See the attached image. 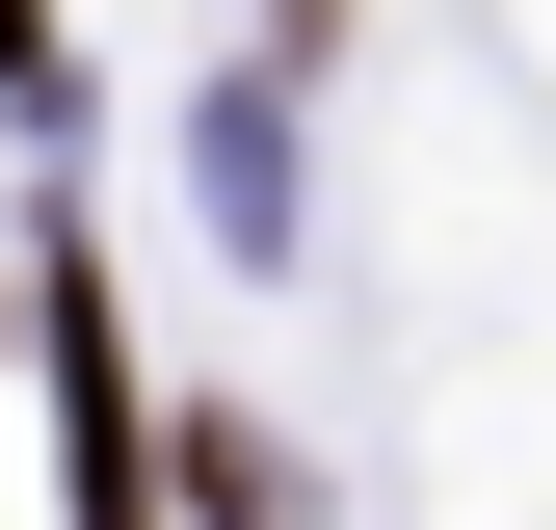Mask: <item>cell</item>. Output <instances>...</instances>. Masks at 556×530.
<instances>
[{
    "label": "cell",
    "instance_id": "cell-1",
    "mask_svg": "<svg viewBox=\"0 0 556 530\" xmlns=\"http://www.w3.org/2000/svg\"><path fill=\"white\" fill-rule=\"evenodd\" d=\"M53 398H80V530H160V425H132V345H106V265H53Z\"/></svg>",
    "mask_w": 556,
    "mask_h": 530
},
{
    "label": "cell",
    "instance_id": "cell-2",
    "mask_svg": "<svg viewBox=\"0 0 556 530\" xmlns=\"http://www.w3.org/2000/svg\"><path fill=\"white\" fill-rule=\"evenodd\" d=\"M0 80H53V27H27V0H0Z\"/></svg>",
    "mask_w": 556,
    "mask_h": 530
}]
</instances>
